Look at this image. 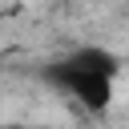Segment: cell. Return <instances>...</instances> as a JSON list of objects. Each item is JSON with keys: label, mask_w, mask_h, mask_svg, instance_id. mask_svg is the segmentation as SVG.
Returning a JSON list of instances; mask_svg holds the SVG:
<instances>
[{"label": "cell", "mask_w": 129, "mask_h": 129, "mask_svg": "<svg viewBox=\"0 0 129 129\" xmlns=\"http://www.w3.org/2000/svg\"><path fill=\"white\" fill-rule=\"evenodd\" d=\"M40 77L56 93H64L73 105H81L85 113H105L117 93V56L109 48L81 44V48L64 52L60 60L44 64Z\"/></svg>", "instance_id": "obj_1"}, {"label": "cell", "mask_w": 129, "mask_h": 129, "mask_svg": "<svg viewBox=\"0 0 129 129\" xmlns=\"http://www.w3.org/2000/svg\"><path fill=\"white\" fill-rule=\"evenodd\" d=\"M0 129H32V125H16V121H0Z\"/></svg>", "instance_id": "obj_2"}]
</instances>
